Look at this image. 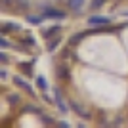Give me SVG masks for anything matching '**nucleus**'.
I'll use <instances>...</instances> for the list:
<instances>
[{
    "mask_svg": "<svg viewBox=\"0 0 128 128\" xmlns=\"http://www.w3.org/2000/svg\"><path fill=\"white\" fill-rule=\"evenodd\" d=\"M42 17H50V19H63V17H65V12L56 10V8H46V10L42 12Z\"/></svg>",
    "mask_w": 128,
    "mask_h": 128,
    "instance_id": "nucleus-1",
    "label": "nucleus"
},
{
    "mask_svg": "<svg viewBox=\"0 0 128 128\" xmlns=\"http://www.w3.org/2000/svg\"><path fill=\"white\" fill-rule=\"evenodd\" d=\"M111 19L109 17H103V16H92L90 19H88V23L90 25H105V23H109Z\"/></svg>",
    "mask_w": 128,
    "mask_h": 128,
    "instance_id": "nucleus-2",
    "label": "nucleus"
},
{
    "mask_svg": "<svg viewBox=\"0 0 128 128\" xmlns=\"http://www.w3.org/2000/svg\"><path fill=\"white\" fill-rule=\"evenodd\" d=\"M14 82H16V84L19 86V88H23V90H25V92H29V94H31V92H32L31 84H27V82H25V80L21 78V76H14Z\"/></svg>",
    "mask_w": 128,
    "mask_h": 128,
    "instance_id": "nucleus-3",
    "label": "nucleus"
},
{
    "mask_svg": "<svg viewBox=\"0 0 128 128\" xmlns=\"http://www.w3.org/2000/svg\"><path fill=\"white\" fill-rule=\"evenodd\" d=\"M69 6H71V10L80 12V10H82V6H84V0H69Z\"/></svg>",
    "mask_w": 128,
    "mask_h": 128,
    "instance_id": "nucleus-4",
    "label": "nucleus"
},
{
    "mask_svg": "<svg viewBox=\"0 0 128 128\" xmlns=\"http://www.w3.org/2000/svg\"><path fill=\"white\" fill-rule=\"evenodd\" d=\"M21 27L17 25V23H6V25H2V32H8V31H19Z\"/></svg>",
    "mask_w": 128,
    "mask_h": 128,
    "instance_id": "nucleus-5",
    "label": "nucleus"
},
{
    "mask_svg": "<svg viewBox=\"0 0 128 128\" xmlns=\"http://www.w3.org/2000/svg\"><path fill=\"white\" fill-rule=\"evenodd\" d=\"M58 31H59V27H50V29L44 31V36L50 38V36H54V34H58Z\"/></svg>",
    "mask_w": 128,
    "mask_h": 128,
    "instance_id": "nucleus-6",
    "label": "nucleus"
},
{
    "mask_svg": "<svg viewBox=\"0 0 128 128\" xmlns=\"http://www.w3.org/2000/svg\"><path fill=\"white\" fill-rule=\"evenodd\" d=\"M56 102H58V109L61 113H67V107H65V103L61 102V98H59V94H56Z\"/></svg>",
    "mask_w": 128,
    "mask_h": 128,
    "instance_id": "nucleus-7",
    "label": "nucleus"
},
{
    "mask_svg": "<svg viewBox=\"0 0 128 128\" xmlns=\"http://www.w3.org/2000/svg\"><path fill=\"white\" fill-rule=\"evenodd\" d=\"M36 84H38V88H40V90H46V88H48V82H46L42 76H38V78H36Z\"/></svg>",
    "mask_w": 128,
    "mask_h": 128,
    "instance_id": "nucleus-8",
    "label": "nucleus"
},
{
    "mask_svg": "<svg viewBox=\"0 0 128 128\" xmlns=\"http://www.w3.org/2000/svg\"><path fill=\"white\" fill-rule=\"evenodd\" d=\"M27 21L32 23V25H38V23L42 21V17H32V16H29V17H27Z\"/></svg>",
    "mask_w": 128,
    "mask_h": 128,
    "instance_id": "nucleus-9",
    "label": "nucleus"
},
{
    "mask_svg": "<svg viewBox=\"0 0 128 128\" xmlns=\"http://www.w3.org/2000/svg\"><path fill=\"white\" fill-rule=\"evenodd\" d=\"M103 2H105V0H94V2H92V8H100V6H103Z\"/></svg>",
    "mask_w": 128,
    "mask_h": 128,
    "instance_id": "nucleus-10",
    "label": "nucleus"
},
{
    "mask_svg": "<svg viewBox=\"0 0 128 128\" xmlns=\"http://www.w3.org/2000/svg\"><path fill=\"white\" fill-rule=\"evenodd\" d=\"M0 46H2V48H8V46H10V42H8L6 38H0Z\"/></svg>",
    "mask_w": 128,
    "mask_h": 128,
    "instance_id": "nucleus-11",
    "label": "nucleus"
},
{
    "mask_svg": "<svg viewBox=\"0 0 128 128\" xmlns=\"http://www.w3.org/2000/svg\"><path fill=\"white\" fill-rule=\"evenodd\" d=\"M0 59H2V63H8V56H6V54H4V52L0 54Z\"/></svg>",
    "mask_w": 128,
    "mask_h": 128,
    "instance_id": "nucleus-12",
    "label": "nucleus"
},
{
    "mask_svg": "<svg viewBox=\"0 0 128 128\" xmlns=\"http://www.w3.org/2000/svg\"><path fill=\"white\" fill-rule=\"evenodd\" d=\"M56 44H58V40H54V42H50V46H48V50H50V52H52V50L56 48Z\"/></svg>",
    "mask_w": 128,
    "mask_h": 128,
    "instance_id": "nucleus-13",
    "label": "nucleus"
},
{
    "mask_svg": "<svg viewBox=\"0 0 128 128\" xmlns=\"http://www.w3.org/2000/svg\"><path fill=\"white\" fill-rule=\"evenodd\" d=\"M17 2H19V6H21V8H25V6H27V2H25V0H17Z\"/></svg>",
    "mask_w": 128,
    "mask_h": 128,
    "instance_id": "nucleus-14",
    "label": "nucleus"
},
{
    "mask_svg": "<svg viewBox=\"0 0 128 128\" xmlns=\"http://www.w3.org/2000/svg\"><path fill=\"white\" fill-rule=\"evenodd\" d=\"M124 16H128V12H124Z\"/></svg>",
    "mask_w": 128,
    "mask_h": 128,
    "instance_id": "nucleus-15",
    "label": "nucleus"
}]
</instances>
